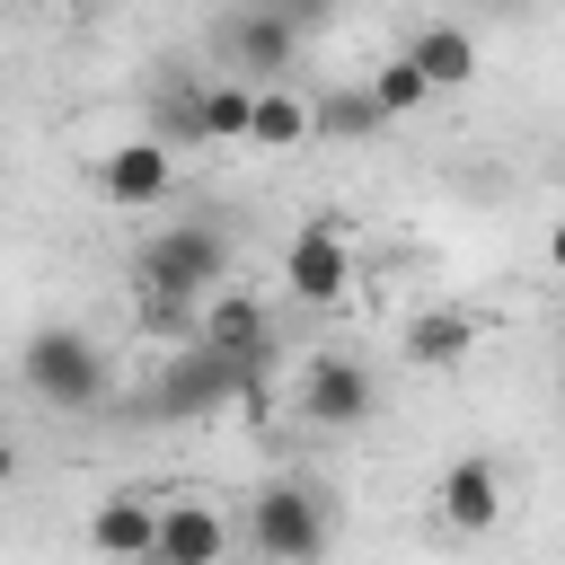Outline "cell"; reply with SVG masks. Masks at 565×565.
<instances>
[{
  "mask_svg": "<svg viewBox=\"0 0 565 565\" xmlns=\"http://www.w3.org/2000/svg\"><path fill=\"white\" fill-rule=\"evenodd\" d=\"M433 512H441V530L486 539V530L503 521V468H494V450H459V459L441 468V486H433Z\"/></svg>",
  "mask_w": 565,
  "mask_h": 565,
  "instance_id": "obj_8",
  "label": "cell"
},
{
  "mask_svg": "<svg viewBox=\"0 0 565 565\" xmlns=\"http://www.w3.org/2000/svg\"><path fill=\"white\" fill-rule=\"evenodd\" d=\"M247 141H256V150H300V141H309V106H300L282 79L256 88V97H247Z\"/></svg>",
  "mask_w": 565,
  "mask_h": 565,
  "instance_id": "obj_16",
  "label": "cell"
},
{
  "mask_svg": "<svg viewBox=\"0 0 565 565\" xmlns=\"http://www.w3.org/2000/svg\"><path fill=\"white\" fill-rule=\"evenodd\" d=\"M18 380H26V397L35 406H53V415H88V406H106V344L88 335V327H35L26 344H18Z\"/></svg>",
  "mask_w": 565,
  "mask_h": 565,
  "instance_id": "obj_3",
  "label": "cell"
},
{
  "mask_svg": "<svg viewBox=\"0 0 565 565\" xmlns=\"http://www.w3.org/2000/svg\"><path fill=\"white\" fill-rule=\"evenodd\" d=\"M132 327L159 335V344H185L194 335V300H159V291H132Z\"/></svg>",
  "mask_w": 565,
  "mask_h": 565,
  "instance_id": "obj_20",
  "label": "cell"
},
{
  "mask_svg": "<svg viewBox=\"0 0 565 565\" xmlns=\"http://www.w3.org/2000/svg\"><path fill=\"white\" fill-rule=\"evenodd\" d=\"M291 406H300V424H318V433H362V424L380 415V371H371L362 353H309Z\"/></svg>",
  "mask_w": 565,
  "mask_h": 565,
  "instance_id": "obj_6",
  "label": "cell"
},
{
  "mask_svg": "<svg viewBox=\"0 0 565 565\" xmlns=\"http://www.w3.org/2000/svg\"><path fill=\"white\" fill-rule=\"evenodd\" d=\"M247 547L256 565H318L335 547V503L318 477H265L247 494Z\"/></svg>",
  "mask_w": 565,
  "mask_h": 565,
  "instance_id": "obj_1",
  "label": "cell"
},
{
  "mask_svg": "<svg viewBox=\"0 0 565 565\" xmlns=\"http://www.w3.org/2000/svg\"><path fill=\"white\" fill-rule=\"evenodd\" d=\"M238 397H256V362H238V353H212V344H177L168 362H159V380H150V415L159 424H194V415H221V406H238Z\"/></svg>",
  "mask_w": 565,
  "mask_h": 565,
  "instance_id": "obj_4",
  "label": "cell"
},
{
  "mask_svg": "<svg viewBox=\"0 0 565 565\" xmlns=\"http://www.w3.org/2000/svg\"><path fill=\"white\" fill-rule=\"evenodd\" d=\"M477 9H486V18H530L539 0H477Z\"/></svg>",
  "mask_w": 565,
  "mask_h": 565,
  "instance_id": "obj_22",
  "label": "cell"
},
{
  "mask_svg": "<svg viewBox=\"0 0 565 565\" xmlns=\"http://www.w3.org/2000/svg\"><path fill=\"white\" fill-rule=\"evenodd\" d=\"M371 132H388L380 106H371V88H327L309 106V141H371Z\"/></svg>",
  "mask_w": 565,
  "mask_h": 565,
  "instance_id": "obj_17",
  "label": "cell"
},
{
  "mask_svg": "<svg viewBox=\"0 0 565 565\" xmlns=\"http://www.w3.org/2000/svg\"><path fill=\"white\" fill-rule=\"evenodd\" d=\"M168 185H177V150L150 141V132H132V141H115V150L97 159V194H106L115 212H150Z\"/></svg>",
  "mask_w": 565,
  "mask_h": 565,
  "instance_id": "obj_10",
  "label": "cell"
},
{
  "mask_svg": "<svg viewBox=\"0 0 565 565\" xmlns=\"http://www.w3.org/2000/svg\"><path fill=\"white\" fill-rule=\"evenodd\" d=\"M247 79H203V141H247Z\"/></svg>",
  "mask_w": 565,
  "mask_h": 565,
  "instance_id": "obj_19",
  "label": "cell"
},
{
  "mask_svg": "<svg viewBox=\"0 0 565 565\" xmlns=\"http://www.w3.org/2000/svg\"><path fill=\"white\" fill-rule=\"evenodd\" d=\"M344 282H353V238H344L335 212H309V221L291 230V247H282V291H291L300 309H335Z\"/></svg>",
  "mask_w": 565,
  "mask_h": 565,
  "instance_id": "obj_7",
  "label": "cell"
},
{
  "mask_svg": "<svg viewBox=\"0 0 565 565\" xmlns=\"http://www.w3.org/2000/svg\"><path fill=\"white\" fill-rule=\"evenodd\" d=\"M406 62L424 71V88H468L477 79V35L459 18H433V26L406 35Z\"/></svg>",
  "mask_w": 565,
  "mask_h": 565,
  "instance_id": "obj_13",
  "label": "cell"
},
{
  "mask_svg": "<svg viewBox=\"0 0 565 565\" xmlns=\"http://www.w3.org/2000/svg\"><path fill=\"white\" fill-rule=\"evenodd\" d=\"M221 556H230V521H221V503L177 494V503H159V530H150V547H141L132 565H221Z\"/></svg>",
  "mask_w": 565,
  "mask_h": 565,
  "instance_id": "obj_9",
  "label": "cell"
},
{
  "mask_svg": "<svg viewBox=\"0 0 565 565\" xmlns=\"http://www.w3.org/2000/svg\"><path fill=\"white\" fill-rule=\"evenodd\" d=\"M468 344H477V309H415V318H406V353L433 362V371L468 362Z\"/></svg>",
  "mask_w": 565,
  "mask_h": 565,
  "instance_id": "obj_15",
  "label": "cell"
},
{
  "mask_svg": "<svg viewBox=\"0 0 565 565\" xmlns=\"http://www.w3.org/2000/svg\"><path fill=\"white\" fill-rule=\"evenodd\" d=\"M362 88H371V106H380V124H397V115H415V106L433 97V88H424V71H415L406 53H388V62H380V71L362 79Z\"/></svg>",
  "mask_w": 565,
  "mask_h": 565,
  "instance_id": "obj_18",
  "label": "cell"
},
{
  "mask_svg": "<svg viewBox=\"0 0 565 565\" xmlns=\"http://www.w3.org/2000/svg\"><path fill=\"white\" fill-rule=\"evenodd\" d=\"M132 291H159V300H203L230 282V230L221 221H168L150 230L132 256H124Z\"/></svg>",
  "mask_w": 565,
  "mask_h": 565,
  "instance_id": "obj_2",
  "label": "cell"
},
{
  "mask_svg": "<svg viewBox=\"0 0 565 565\" xmlns=\"http://www.w3.org/2000/svg\"><path fill=\"white\" fill-rule=\"evenodd\" d=\"M141 132L168 141V150L203 141V79H194V71H159V88H150V106H141Z\"/></svg>",
  "mask_w": 565,
  "mask_h": 565,
  "instance_id": "obj_14",
  "label": "cell"
},
{
  "mask_svg": "<svg viewBox=\"0 0 565 565\" xmlns=\"http://www.w3.org/2000/svg\"><path fill=\"white\" fill-rule=\"evenodd\" d=\"M212 62L238 71L247 88H274V79H291V62H300V26L274 18L265 0H230V9L212 18Z\"/></svg>",
  "mask_w": 565,
  "mask_h": 565,
  "instance_id": "obj_5",
  "label": "cell"
},
{
  "mask_svg": "<svg viewBox=\"0 0 565 565\" xmlns=\"http://www.w3.org/2000/svg\"><path fill=\"white\" fill-rule=\"evenodd\" d=\"M194 344L238 353V362L265 371V353H274V309H265L256 291H203V300H194Z\"/></svg>",
  "mask_w": 565,
  "mask_h": 565,
  "instance_id": "obj_11",
  "label": "cell"
},
{
  "mask_svg": "<svg viewBox=\"0 0 565 565\" xmlns=\"http://www.w3.org/2000/svg\"><path fill=\"white\" fill-rule=\"evenodd\" d=\"M9 477H18V441L0 433V486H9Z\"/></svg>",
  "mask_w": 565,
  "mask_h": 565,
  "instance_id": "obj_23",
  "label": "cell"
},
{
  "mask_svg": "<svg viewBox=\"0 0 565 565\" xmlns=\"http://www.w3.org/2000/svg\"><path fill=\"white\" fill-rule=\"evenodd\" d=\"M150 530H159V503H141V486L97 494V512H88V547L115 556V565H132V556L150 547Z\"/></svg>",
  "mask_w": 565,
  "mask_h": 565,
  "instance_id": "obj_12",
  "label": "cell"
},
{
  "mask_svg": "<svg viewBox=\"0 0 565 565\" xmlns=\"http://www.w3.org/2000/svg\"><path fill=\"white\" fill-rule=\"evenodd\" d=\"M265 9H274V18H291V26H300V35H309V26H327V18H335V0H265Z\"/></svg>",
  "mask_w": 565,
  "mask_h": 565,
  "instance_id": "obj_21",
  "label": "cell"
}]
</instances>
